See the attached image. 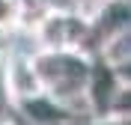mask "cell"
<instances>
[{"instance_id": "cell-1", "label": "cell", "mask_w": 131, "mask_h": 125, "mask_svg": "<svg viewBox=\"0 0 131 125\" xmlns=\"http://www.w3.org/2000/svg\"><path fill=\"white\" fill-rule=\"evenodd\" d=\"M33 63L39 72L42 89L51 98L72 107L81 119H90L86 86H90L92 63H95L90 51H36Z\"/></svg>"}, {"instance_id": "cell-2", "label": "cell", "mask_w": 131, "mask_h": 125, "mask_svg": "<svg viewBox=\"0 0 131 125\" xmlns=\"http://www.w3.org/2000/svg\"><path fill=\"white\" fill-rule=\"evenodd\" d=\"M30 36L36 39V51H86V42L92 39V21L72 12L69 6H57Z\"/></svg>"}, {"instance_id": "cell-3", "label": "cell", "mask_w": 131, "mask_h": 125, "mask_svg": "<svg viewBox=\"0 0 131 125\" xmlns=\"http://www.w3.org/2000/svg\"><path fill=\"white\" fill-rule=\"evenodd\" d=\"M122 89V77L116 72V66H110L107 60L95 57L92 63L90 86H86V107H90V119H113V101Z\"/></svg>"}, {"instance_id": "cell-4", "label": "cell", "mask_w": 131, "mask_h": 125, "mask_svg": "<svg viewBox=\"0 0 131 125\" xmlns=\"http://www.w3.org/2000/svg\"><path fill=\"white\" fill-rule=\"evenodd\" d=\"M3 92L9 95L12 104H21L27 98H36L42 95V81L39 72H36V63H33V54H21V51H12L6 54V66H3Z\"/></svg>"}, {"instance_id": "cell-5", "label": "cell", "mask_w": 131, "mask_h": 125, "mask_svg": "<svg viewBox=\"0 0 131 125\" xmlns=\"http://www.w3.org/2000/svg\"><path fill=\"white\" fill-rule=\"evenodd\" d=\"M15 107L30 125H74V122H81V116L72 107H66L63 101L51 98L48 92H42L36 98H27L21 104H15Z\"/></svg>"}, {"instance_id": "cell-6", "label": "cell", "mask_w": 131, "mask_h": 125, "mask_svg": "<svg viewBox=\"0 0 131 125\" xmlns=\"http://www.w3.org/2000/svg\"><path fill=\"white\" fill-rule=\"evenodd\" d=\"M125 30H131V0H107L92 21V36L98 39V48Z\"/></svg>"}, {"instance_id": "cell-7", "label": "cell", "mask_w": 131, "mask_h": 125, "mask_svg": "<svg viewBox=\"0 0 131 125\" xmlns=\"http://www.w3.org/2000/svg\"><path fill=\"white\" fill-rule=\"evenodd\" d=\"M18 3H21V12H24V30L27 33H33L39 27V21L48 15L51 9H57L54 0H18Z\"/></svg>"}, {"instance_id": "cell-8", "label": "cell", "mask_w": 131, "mask_h": 125, "mask_svg": "<svg viewBox=\"0 0 131 125\" xmlns=\"http://www.w3.org/2000/svg\"><path fill=\"white\" fill-rule=\"evenodd\" d=\"M24 30V12L18 0H0V33Z\"/></svg>"}, {"instance_id": "cell-9", "label": "cell", "mask_w": 131, "mask_h": 125, "mask_svg": "<svg viewBox=\"0 0 131 125\" xmlns=\"http://www.w3.org/2000/svg\"><path fill=\"white\" fill-rule=\"evenodd\" d=\"M113 119H131V83H122V89L113 101Z\"/></svg>"}, {"instance_id": "cell-10", "label": "cell", "mask_w": 131, "mask_h": 125, "mask_svg": "<svg viewBox=\"0 0 131 125\" xmlns=\"http://www.w3.org/2000/svg\"><path fill=\"white\" fill-rule=\"evenodd\" d=\"M74 125H119V119H81Z\"/></svg>"}, {"instance_id": "cell-11", "label": "cell", "mask_w": 131, "mask_h": 125, "mask_svg": "<svg viewBox=\"0 0 131 125\" xmlns=\"http://www.w3.org/2000/svg\"><path fill=\"white\" fill-rule=\"evenodd\" d=\"M116 72H119L122 83H131V60H128V63H122V66H116Z\"/></svg>"}, {"instance_id": "cell-12", "label": "cell", "mask_w": 131, "mask_h": 125, "mask_svg": "<svg viewBox=\"0 0 131 125\" xmlns=\"http://www.w3.org/2000/svg\"><path fill=\"white\" fill-rule=\"evenodd\" d=\"M3 66H6V54L0 51V81H3Z\"/></svg>"}, {"instance_id": "cell-13", "label": "cell", "mask_w": 131, "mask_h": 125, "mask_svg": "<svg viewBox=\"0 0 131 125\" xmlns=\"http://www.w3.org/2000/svg\"><path fill=\"white\" fill-rule=\"evenodd\" d=\"M119 125H131V119H119Z\"/></svg>"}, {"instance_id": "cell-14", "label": "cell", "mask_w": 131, "mask_h": 125, "mask_svg": "<svg viewBox=\"0 0 131 125\" xmlns=\"http://www.w3.org/2000/svg\"><path fill=\"white\" fill-rule=\"evenodd\" d=\"M0 125H12V122H6V119H0Z\"/></svg>"}]
</instances>
